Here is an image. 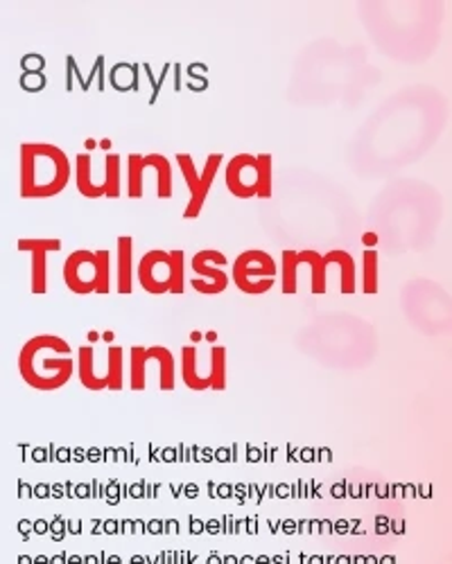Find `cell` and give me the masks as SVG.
<instances>
[{
	"instance_id": "1",
	"label": "cell",
	"mask_w": 452,
	"mask_h": 564,
	"mask_svg": "<svg viewBox=\"0 0 452 564\" xmlns=\"http://www.w3.org/2000/svg\"><path fill=\"white\" fill-rule=\"evenodd\" d=\"M77 370L71 344L57 335H36L19 352L21 380L36 391L51 393L64 389Z\"/></svg>"
},
{
	"instance_id": "2",
	"label": "cell",
	"mask_w": 452,
	"mask_h": 564,
	"mask_svg": "<svg viewBox=\"0 0 452 564\" xmlns=\"http://www.w3.org/2000/svg\"><path fill=\"white\" fill-rule=\"evenodd\" d=\"M19 193L23 199H51L73 176L68 154L51 143H23L19 150Z\"/></svg>"
},
{
	"instance_id": "3",
	"label": "cell",
	"mask_w": 452,
	"mask_h": 564,
	"mask_svg": "<svg viewBox=\"0 0 452 564\" xmlns=\"http://www.w3.org/2000/svg\"><path fill=\"white\" fill-rule=\"evenodd\" d=\"M64 282L68 292L77 296L109 294L111 292V253L100 251H73L64 262Z\"/></svg>"
},
{
	"instance_id": "4",
	"label": "cell",
	"mask_w": 452,
	"mask_h": 564,
	"mask_svg": "<svg viewBox=\"0 0 452 564\" xmlns=\"http://www.w3.org/2000/svg\"><path fill=\"white\" fill-rule=\"evenodd\" d=\"M105 372L100 375L96 368V348L79 346L77 348V378L88 391H122L125 387V348L109 346L107 348Z\"/></svg>"
},
{
	"instance_id": "5",
	"label": "cell",
	"mask_w": 452,
	"mask_h": 564,
	"mask_svg": "<svg viewBox=\"0 0 452 564\" xmlns=\"http://www.w3.org/2000/svg\"><path fill=\"white\" fill-rule=\"evenodd\" d=\"M159 364V387L161 391H174L176 387V361L165 346H131L129 350V389L146 391L148 366Z\"/></svg>"
},
{
	"instance_id": "6",
	"label": "cell",
	"mask_w": 452,
	"mask_h": 564,
	"mask_svg": "<svg viewBox=\"0 0 452 564\" xmlns=\"http://www.w3.org/2000/svg\"><path fill=\"white\" fill-rule=\"evenodd\" d=\"M277 271H279V267H277L275 258H271L267 251L249 249L236 258L232 278L243 294L262 296V294L275 290Z\"/></svg>"
},
{
	"instance_id": "7",
	"label": "cell",
	"mask_w": 452,
	"mask_h": 564,
	"mask_svg": "<svg viewBox=\"0 0 452 564\" xmlns=\"http://www.w3.org/2000/svg\"><path fill=\"white\" fill-rule=\"evenodd\" d=\"M222 161H224L222 154H217V152L208 154L206 165L200 172L195 167V161H193L191 154H176V165H179L181 174H184V181H186L189 191H191V202L184 210V219H197L200 213L204 210V204L208 199V193H211L213 181L217 176V170L222 167Z\"/></svg>"
},
{
	"instance_id": "8",
	"label": "cell",
	"mask_w": 452,
	"mask_h": 564,
	"mask_svg": "<svg viewBox=\"0 0 452 564\" xmlns=\"http://www.w3.org/2000/svg\"><path fill=\"white\" fill-rule=\"evenodd\" d=\"M226 262L229 260H226V256L217 249L197 251L191 260V269L195 273V278L191 280V288L204 296L224 294L226 288H229V275L222 271Z\"/></svg>"
},
{
	"instance_id": "9",
	"label": "cell",
	"mask_w": 452,
	"mask_h": 564,
	"mask_svg": "<svg viewBox=\"0 0 452 564\" xmlns=\"http://www.w3.org/2000/svg\"><path fill=\"white\" fill-rule=\"evenodd\" d=\"M136 278H139L141 288L152 296L172 294L174 267H172L170 251H163V249L148 251L141 258L139 267H136Z\"/></svg>"
},
{
	"instance_id": "10",
	"label": "cell",
	"mask_w": 452,
	"mask_h": 564,
	"mask_svg": "<svg viewBox=\"0 0 452 564\" xmlns=\"http://www.w3.org/2000/svg\"><path fill=\"white\" fill-rule=\"evenodd\" d=\"M19 251H25L32 256L30 264V290L34 296H43L49 292V253L62 249V240H36V238H23L19 240Z\"/></svg>"
},
{
	"instance_id": "11",
	"label": "cell",
	"mask_w": 452,
	"mask_h": 564,
	"mask_svg": "<svg viewBox=\"0 0 452 564\" xmlns=\"http://www.w3.org/2000/svg\"><path fill=\"white\" fill-rule=\"evenodd\" d=\"M226 191L238 199L258 197V156L238 154L229 161L224 170Z\"/></svg>"
},
{
	"instance_id": "12",
	"label": "cell",
	"mask_w": 452,
	"mask_h": 564,
	"mask_svg": "<svg viewBox=\"0 0 452 564\" xmlns=\"http://www.w3.org/2000/svg\"><path fill=\"white\" fill-rule=\"evenodd\" d=\"M116 290L122 296L133 292V240L129 235L118 238V271H116Z\"/></svg>"
},
{
	"instance_id": "13",
	"label": "cell",
	"mask_w": 452,
	"mask_h": 564,
	"mask_svg": "<svg viewBox=\"0 0 452 564\" xmlns=\"http://www.w3.org/2000/svg\"><path fill=\"white\" fill-rule=\"evenodd\" d=\"M75 185H77L79 195L86 199L107 197L105 185L94 181V161H90L88 154H79L75 159Z\"/></svg>"
},
{
	"instance_id": "14",
	"label": "cell",
	"mask_w": 452,
	"mask_h": 564,
	"mask_svg": "<svg viewBox=\"0 0 452 564\" xmlns=\"http://www.w3.org/2000/svg\"><path fill=\"white\" fill-rule=\"evenodd\" d=\"M326 260V267L331 264H337L340 267V290L344 296H351L355 294L357 290V275H355V260L348 251L344 249H333L324 256Z\"/></svg>"
},
{
	"instance_id": "15",
	"label": "cell",
	"mask_w": 452,
	"mask_h": 564,
	"mask_svg": "<svg viewBox=\"0 0 452 564\" xmlns=\"http://www.w3.org/2000/svg\"><path fill=\"white\" fill-rule=\"evenodd\" d=\"M181 380L191 389V391H208V375H202L197 370V348L195 346H184L181 350Z\"/></svg>"
},
{
	"instance_id": "16",
	"label": "cell",
	"mask_w": 452,
	"mask_h": 564,
	"mask_svg": "<svg viewBox=\"0 0 452 564\" xmlns=\"http://www.w3.org/2000/svg\"><path fill=\"white\" fill-rule=\"evenodd\" d=\"M299 264H308L312 269V278H310V290L312 294L322 296L329 290V280H326V260L322 253H316L312 249L299 251Z\"/></svg>"
},
{
	"instance_id": "17",
	"label": "cell",
	"mask_w": 452,
	"mask_h": 564,
	"mask_svg": "<svg viewBox=\"0 0 452 564\" xmlns=\"http://www.w3.org/2000/svg\"><path fill=\"white\" fill-rule=\"evenodd\" d=\"M146 156L143 154H129L127 156V197L141 199L146 195Z\"/></svg>"
},
{
	"instance_id": "18",
	"label": "cell",
	"mask_w": 452,
	"mask_h": 564,
	"mask_svg": "<svg viewBox=\"0 0 452 564\" xmlns=\"http://www.w3.org/2000/svg\"><path fill=\"white\" fill-rule=\"evenodd\" d=\"M146 165L157 172V197L159 199H170L172 197V165L170 159L163 154H148Z\"/></svg>"
},
{
	"instance_id": "19",
	"label": "cell",
	"mask_w": 452,
	"mask_h": 564,
	"mask_svg": "<svg viewBox=\"0 0 452 564\" xmlns=\"http://www.w3.org/2000/svg\"><path fill=\"white\" fill-rule=\"evenodd\" d=\"M103 185L109 199H118L122 195V156L120 154H107Z\"/></svg>"
},
{
	"instance_id": "20",
	"label": "cell",
	"mask_w": 452,
	"mask_h": 564,
	"mask_svg": "<svg viewBox=\"0 0 452 564\" xmlns=\"http://www.w3.org/2000/svg\"><path fill=\"white\" fill-rule=\"evenodd\" d=\"M380 258L376 251H367L362 256V292L374 296L380 288Z\"/></svg>"
},
{
	"instance_id": "21",
	"label": "cell",
	"mask_w": 452,
	"mask_h": 564,
	"mask_svg": "<svg viewBox=\"0 0 452 564\" xmlns=\"http://www.w3.org/2000/svg\"><path fill=\"white\" fill-rule=\"evenodd\" d=\"M283 262H281V290L286 296H294L299 288V251H283Z\"/></svg>"
},
{
	"instance_id": "22",
	"label": "cell",
	"mask_w": 452,
	"mask_h": 564,
	"mask_svg": "<svg viewBox=\"0 0 452 564\" xmlns=\"http://www.w3.org/2000/svg\"><path fill=\"white\" fill-rule=\"evenodd\" d=\"M208 361H211V391H224L226 389V348L217 344L211 346Z\"/></svg>"
},
{
	"instance_id": "23",
	"label": "cell",
	"mask_w": 452,
	"mask_h": 564,
	"mask_svg": "<svg viewBox=\"0 0 452 564\" xmlns=\"http://www.w3.org/2000/svg\"><path fill=\"white\" fill-rule=\"evenodd\" d=\"M275 193V159L258 154V199H269Z\"/></svg>"
},
{
	"instance_id": "24",
	"label": "cell",
	"mask_w": 452,
	"mask_h": 564,
	"mask_svg": "<svg viewBox=\"0 0 452 564\" xmlns=\"http://www.w3.org/2000/svg\"><path fill=\"white\" fill-rule=\"evenodd\" d=\"M172 256V267H174V288L172 294L181 296L186 292V264H184V251H170Z\"/></svg>"
},
{
	"instance_id": "25",
	"label": "cell",
	"mask_w": 452,
	"mask_h": 564,
	"mask_svg": "<svg viewBox=\"0 0 452 564\" xmlns=\"http://www.w3.org/2000/svg\"><path fill=\"white\" fill-rule=\"evenodd\" d=\"M376 242H378V235H376V232H367V235H365V245H367V247H374Z\"/></svg>"
}]
</instances>
